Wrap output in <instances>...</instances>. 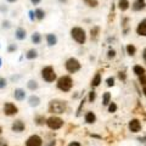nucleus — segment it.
<instances>
[{
  "label": "nucleus",
  "mask_w": 146,
  "mask_h": 146,
  "mask_svg": "<svg viewBox=\"0 0 146 146\" xmlns=\"http://www.w3.org/2000/svg\"><path fill=\"white\" fill-rule=\"evenodd\" d=\"M60 3H67V0H58Z\"/></svg>",
  "instance_id": "09e8293b"
},
{
  "label": "nucleus",
  "mask_w": 146,
  "mask_h": 146,
  "mask_svg": "<svg viewBox=\"0 0 146 146\" xmlns=\"http://www.w3.org/2000/svg\"><path fill=\"white\" fill-rule=\"evenodd\" d=\"M125 51L129 56H134V55L136 54V46L134 44H128L125 46Z\"/></svg>",
  "instance_id": "bb28decb"
},
{
  "label": "nucleus",
  "mask_w": 146,
  "mask_h": 146,
  "mask_svg": "<svg viewBox=\"0 0 146 146\" xmlns=\"http://www.w3.org/2000/svg\"><path fill=\"white\" fill-rule=\"evenodd\" d=\"M1 27L4 29H10L11 27H12V23L9 20H4L3 22H1Z\"/></svg>",
  "instance_id": "473e14b6"
},
{
  "label": "nucleus",
  "mask_w": 146,
  "mask_h": 146,
  "mask_svg": "<svg viewBox=\"0 0 146 146\" xmlns=\"http://www.w3.org/2000/svg\"><path fill=\"white\" fill-rule=\"evenodd\" d=\"M143 93H144V95L146 96V86H143Z\"/></svg>",
  "instance_id": "49530a36"
},
{
  "label": "nucleus",
  "mask_w": 146,
  "mask_h": 146,
  "mask_svg": "<svg viewBox=\"0 0 146 146\" xmlns=\"http://www.w3.org/2000/svg\"><path fill=\"white\" fill-rule=\"evenodd\" d=\"M38 51H36L35 49H29L28 51L26 52V58L27 60H29V61H33V60H35L36 57H38Z\"/></svg>",
  "instance_id": "412c9836"
},
{
  "label": "nucleus",
  "mask_w": 146,
  "mask_h": 146,
  "mask_svg": "<svg viewBox=\"0 0 146 146\" xmlns=\"http://www.w3.org/2000/svg\"><path fill=\"white\" fill-rule=\"evenodd\" d=\"M34 122H35V124H38V125H44L45 123H46V118L44 116H36L34 118Z\"/></svg>",
  "instance_id": "cd10ccee"
},
{
  "label": "nucleus",
  "mask_w": 146,
  "mask_h": 146,
  "mask_svg": "<svg viewBox=\"0 0 146 146\" xmlns=\"http://www.w3.org/2000/svg\"><path fill=\"white\" fill-rule=\"evenodd\" d=\"M117 110H118V106H117V104L116 102H110L108 104V106H107V111L110 112V113H115V112H117Z\"/></svg>",
  "instance_id": "c85d7f7f"
},
{
  "label": "nucleus",
  "mask_w": 146,
  "mask_h": 146,
  "mask_svg": "<svg viewBox=\"0 0 146 146\" xmlns=\"http://www.w3.org/2000/svg\"><path fill=\"white\" fill-rule=\"evenodd\" d=\"M4 113H5L6 116H15L18 113V108L15 104L5 102V105H4Z\"/></svg>",
  "instance_id": "0eeeda50"
},
{
  "label": "nucleus",
  "mask_w": 146,
  "mask_h": 146,
  "mask_svg": "<svg viewBox=\"0 0 146 146\" xmlns=\"http://www.w3.org/2000/svg\"><path fill=\"white\" fill-rule=\"evenodd\" d=\"M83 1H84L89 7H96V6L99 5V1H98V0H83Z\"/></svg>",
  "instance_id": "7c9ffc66"
},
{
  "label": "nucleus",
  "mask_w": 146,
  "mask_h": 146,
  "mask_svg": "<svg viewBox=\"0 0 146 146\" xmlns=\"http://www.w3.org/2000/svg\"><path fill=\"white\" fill-rule=\"evenodd\" d=\"M65 68H66V71H67L68 73L73 74V73H77L78 71H80L82 63L79 62L78 58H76V57H70V58H68V60L66 61V63H65Z\"/></svg>",
  "instance_id": "39448f33"
},
{
  "label": "nucleus",
  "mask_w": 146,
  "mask_h": 146,
  "mask_svg": "<svg viewBox=\"0 0 146 146\" xmlns=\"http://www.w3.org/2000/svg\"><path fill=\"white\" fill-rule=\"evenodd\" d=\"M1 131H3V129H1V127H0V134H1Z\"/></svg>",
  "instance_id": "3c124183"
},
{
  "label": "nucleus",
  "mask_w": 146,
  "mask_h": 146,
  "mask_svg": "<svg viewBox=\"0 0 146 146\" xmlns=\"http://www.w3.org/2000/svg\"><path fill=\"white\" fill-rule=\"evenodd\" d=\"M84 119H85V123H88V124H94L96 122V115L93 111H88L85 113Z\"/></svg>",
  "instance_id": "dca6fc26"
},
{
  "label": "nucleus",
  "mask_w": 146,
  "mask_h": 146,
  "mask_svg": "<svg viewBox=\"0 0 146 146\" xmlns=\"http://www.w3.org/2000/svg\"><path fill=\"white\" fill-rule=\"evenodd\" d=\"M6 1H7V3H10V4H13V3H16L17 0H6Z\"/></svg>",
  "instance_id": "a18cd8bd"
},
{
  "label": "nucleus",
  "mask_w": 146,
  "mask_h": 146,
  "mask_svg": "<svg viewBox=\"0 0 146 146\" xmlns=\"http://www.w3.org/2000/svg\"><path fill=\"white\" fill-rule=\"evenodd\" d=\"M100 83H101V74H100V72H98L94 76V78L91 79L90 85H91V88H98Z\"/></svg>",
  "instance_id": "6ab92c4d"
},
{
  "label": "nucleus",
  "mask_w": 146,
  "mask_h": 146,
  "mask_svg": "<svg viewBox=\"0 0 146 146\" xmlns=\"http://www.w3.org/2000/svg\"><path fill=\"white\" fill-rule=\"evenodd\" d=\"M118 78H119V80L122 82H124L127 79V74H125V72H118Z\"/></svg>",
  "instance_id": "4c0bfd02"
},
{
  "label": "nucleus",
  "mask_w": 146,
  "mask_h": 146,
  "mask_svg": "<svg viewBox=\"0 0 146 146\" xmlns=\"http://www.w3.org/2000/svg\"><path fill=\"white\" fill-rule=\"evenodd\" d=\"M42 78L46 82V83H52L57 79V74L55 72L52 66H45L42 68Z\"/></svg>",
  "instance_id": "20e7f679"
},
{
  "label": "nucleus",
  "mask_w": 146,
  "mask_h": 146,
  "mask_svg": "<svg viewBox=\"0 0 146 146\" xmlns=\"http://www.w3.org/2000/svg\"><path fill=\"white\" fill-rule=\"evenodd\" d=\"M58 39H57V35L54 34V33H48L46 34V43L49 46H55L57 44Z\"/></svg>",
  "instance_id": "2eb2a0df"
},
{
  "label": "nucleus",
  "mask_w": 146,
  "mask_h": 146,
  "mask_svg": "<svg viewBox=\"0 0 146 146\" xmlns=\"http://www.w3.org/2000/svg\"><path fill=\"white\" fill-rule=\"evenodd\" d=\"M143 58H144V61H145V63H146V48L143 50Z\"/></svg>",
  "instance_id": "37998d69"
},
{
  "label": "nucleus",
  "mask_w": 146,
  "mask_h": 146,
  "mask_svg": "<svg viewBox=\"0 0 146 146\" xmlns=\"http://www.w3.org/2000/svg\"><path fill=\"white\" fill-rule=\"evenodd\" d=\"M136 34L140 36H146V18L141 20L139 22V25L136 26Z\"/></svg>",
  "instance_id": "ddd939ff"
},
{
  "label": "nucleus",
  "mask_w": 146,
  "mask_h": 146,
  "mask_svg": "<svg viewBox=\"0 0 146 146\" xmlns=\"http://www.w3.org/2000/svg\"><path fill=\"white\" fill-rule=\"evenodd\" d=\"M117 6L122 12H124L130 7V3H129V0H118Z\"/></svg>",
  "instance_id": "f3484780"
},
{
  "label": "nucleus",
  "mask_w": 146,
  "mask_h": 146,
  "mask_svg": "<svg viewBox=\"0 0 146 146\" xmlns=\"http://www.w3.org/2000/svg\"><path fill=\"white\" fill-rule=\"evenodd\" d=\"M15 38L18 42H22L27 38V31L23 28V27H17L15 31Z\"/></svg>",
  "instance_id": "9b49d317"
},
{
  "label": "nucleus",
  "mask_w": 146,
  "mask_h": 146,
  "mask_svg": "<svg viewBox=\"0 0 146 146\" xmlns=\"http://www.w3.org/2000/svg\"><path fill=\"white\" fill-rule=\"evenodd\" d=\"M17 45L16 44H9V46H7V52H15L17 51Z\"/></svg>",
  "instance_id": "f704fd0d"
},
{
  "label": "nucleus",
  "mask_w": 146,
  "mask_h": 146,
  "mask_svg": "<svg viewBox=\"0 0 146 146\" xmlns=\"http://www.w3.org/2000/svg\"><path fill=\"white\" fill-rule=\"evenodd\" d=\"M95 100H96V91L90 90L89 94H88V101L89 102H94Z\"/></svg>",
  "instance_id": "c756f323"
},
{
  "label": "nucleus",
  "mask_w": 146,
  "mask_h": 146,
  "mask_svg": "<svg viewBox=\"0 0 146 146\" xmlns=\"http://www.w3.org/2000/svg\"><path fill=\"white\" fill-rule=\"evenodd\" d=\"M25 128H26V124L21 119L15 121L11 125V129H12V131H15V133H21V131L25 130Z\"/></svg>",
  "instance_id": "f8f14e48"
},
{
  "label": "nucleus",
  "mask_w": 146,
  "mask_h": 146,
  "mask_svg": "<svg viewBox=\"0 0 146 146\" xmlns=\"http://www.w3.org/2000/svg\"><path fill=\"white\" fill-rule=\"evenodd\" d=\"M71 36H72V39L74 40L77 44H79V45H83L86 42V33H85V31L82 28V27H78V26L72 27V28H71Z\"/></svg>",
  "instance_id": "f03ea898"
},
{
  "label": "nucleus",
  "mask_w": 146,
  "mask_h": 146,
  "mask_svg": "<svg viewBox=\"0 0 146 146\" xmlns=\"http://www.w3.org/2000/svg\"><path fill=\"white\" fill-rule=\"evenodd\" d=\"M55 144H56V143H55V140H52L51 143H50L49 145H46V146H55Z\"/></svg>",
  "instance_id": "c03bdc74"
},
{
  "label": "nucleus",
  "mask_w": 146,
  "mask_h": 146,
  "mask_svg": "<svg viewBox=\"0 0 146 146\" xmlns=\"http://www.w3.org/2000/svg\"><path fill=\"white\" fill-rule=\"evenodd\" d=\"M99 34H100V27H99V26H94L93 28L90 29V36H91V40H98Z\"/></svg>",
  "instance_id": "5701e85b"
},
{
  "label": "nucleus",
  "mask_w": 146,
  "mask_h": 146,
  "mask_svg": "<svg viewBox=\"0 0 146 146\" xmlns=\"http://www.w3.org/2000/svg\"><path fill=\"white\" fill-rule=\"evenodd\" d=\"M67 110V101L65 100H58L55 99L49 102V112L55 113V115H62Z\"/></svg>",
  "instance_id": "f257e3e1"
},
{
  "label": "nucleus",
  "mask_w": 146,
  "mask_h": 146,
  "mask_svg": "<svg viewBox=\"0 0 146 146\" xmlns=\"http://www.w3.org/2000/svg\"><path fill=\"white\" fill-rule=\"evenodd\" d=\"M116 55H117V52H116L115 49H112V48L108 49V51H107V58H108V60H112V58H115Z\"/></svg>",
  "instance_id": "2f4dec72"
},
{
  "label": "nucleus",
  "mask_w": 146,
  "mask_h": 146,
  "mask_svg": "<svg viewBox=\"0 0 146 146\" xmlns=\"http://www.w3.org/2000/svg\"><path fill=\"white\" fill-rule=\"evenodd\" d=\"M42 39H43V36H42V34H40L39 32H34V33L32 34V36H31V40H32V43H33L34 45H39L40 43H42Z\"/></svg>",
  "instance_id": "aec40b11"
},
{
  "label": "nucleus",
  "mask_w": 146,
  "mask_h": 146,
  "mask_svg": "<svg viewBox=\"0 0 146 146\" xmlns=\"http://www.w3.org/2000/svg\"><path fill=\"white\" fill-rule=\"evenodd\" d=\"M128 128H129V130L131 133H139L143 125H141V122L138 118H133V119H130L129 123H128Z\"/></svg>",
  "instance_id": "6e6552de"
},
{
  "label": "nucleus",
  "mask_w": 146,
  "mask_h": 146,
  "mask_svg": "<svg viewBox=\"0 0 146 146\" xmlns=\"http://www.w3.org/2000/svg\"><path fill=\"white\" fill-rule=\"evenodd\" d=\"M138 78H139V83L143 86H146V73L143 74V76H139Z\"/></svg>",
  "instance_id": "c9c22d12"
},
{
  "label": "nucleus",
  "mask_w": 146,
  "mask_h": 146,
  "mask_svg": "<svg viewBox=\"0 0 146 146\" xmlns=\"http://www.w3.org/2000/svg\"><path fill=\"white\" fill-rule=\"evenodd\" d=\"M138 140H139V141H143V143H144V140H146V136H144V138H139Z\"/></svg>",
  "instance_id": "de8ad7c7"
},
{
  "label": "nucleus",
  "mask_w": 146,
  "mask_h": 146,
  "mask_svg": "<svg viewBox=\"0 0 146 146\" xmlns=\"http://www.w3.org/2000/svg\"><path fill=\"white\" fill-rule=\"evenodd\" d=\"M0 11L1 12H7V7L4 5V4H1V5H0Z\"/></svg>",
  "instance_id": "79ce46f5"
},
{
  "label": "nucleus",
  "mask_w": 146,
  "mask_h": 146,
  "mask_svg": "<svg viewBox=\"0 0 146 146\" xmlns=\"http://www.w3.org/2000/svg\"><path fill=\"white\" fill-rule=\"evenodd\" d=\"M133 72H134V74L135 76H143V74H145L146 73V70H145V67H143L141 65H135L134 67H133Z\"/></svg>",
  "instance_id": "b1692460"
},
{
  "label": "nucleus",
  "mask_w": 146,
  "mask_h": 146,
  "mask_svg": "<svg viewBox=\"0 0 146 146\" xmlns=\"http://www.w3.org/2000/svg\"><path fill=\"white\" fill-rule=\"evenodd\" d=\"M1 65H3V60H1V57H0V67H1Z\"/></svg>",
  "instance_id": "8fccbe9b"
},
{
  "label": "nucleus",
  "mask_w": 146,
  "mask_h": 146,
  "mask_svg": "<svg viewBox=\"0 0 146 146\" xmlns=\"http://www.w3.org/2000/svg\"><path fill=\"white\" fill-rule=\"evenodd\" d=\"M43 145V139L39 135H31L26 141V146H42Z\"/></svg>",
  "instance_id": "1a4fd4ad"
},
{
  "label": "nucleus",
  "mask_w": 146,
  "mask_h": 146,
  "mask_svg": "<svg viewBox=\"0 0 146 146\" xmlns=\"http://www.w3.org/2000/svg\"><path fill=\"white\" fill-rule=\"evenodd\" d=\"M32 5H39L40 3H42V0H29Z\"/></svg>",
  "instance_id": "a19ab883"
},
{
  "label": "nucleus",
  "mask_w": 146,
  "mask_h": 146,
  "mask_svg": "<svg viewBox=\"0 0 146 146\" xmlns=\"http://www.w3.org/2000/svg\"><path fill=\"white\" fill-rule=\"evenodd\" d=\"M7 85V80L4 77H0V89H5Z\"/></svg>",
  "instance_id": "72a5a7b5"
},
{
  "label": "nucleus",
  "mask_w": 146,
  "mask_h": 146,
  "mask_svg": "<svg viewBox=\"0 0 146 146\" xmlns=\"http://www.w3.org/2000/svg\"><path fill=\"white\" fill-rule=\"evenodd\" d=\"M146 9V0H134V3L131 4V10L134 12L143 11Z\"/></svg>",
  "instance_id": "9d476101"
},
{
  "label": "nucleus",
  "mask_w": 146,
  "mask_h": 146,
  "mask_svg": "<svg viewBox=\"0 0 146 146\" xmlns=\"http://www.w3.org/2000/svg\"><path fill=\"white\" fill-rule=\"evenodd\" d=\"M106 84H107V86H110V88L115 85V77H108L106 79Z\"/></svg>",
  "instance_id": "e433bc0d"
},
{
  "label": "nucleus",
  "mask_w": 146,
  "mask_h": 146,
  "mask_svg": "<svg viewBox=\"0 0 146 146\" xmlns=\"http://www.w3.org/2000/svg\"><path fill=\"white\" fill-rule=\"evenodd\" d=\"M27 88H28L29 90H32V91H34V90H36L39 88V83L35 79H29L28 82H27Z\"/></svg>",
  "instance_id": "393cba45"
},
{
  "label": "nucleus",
  "mask_w": 146,
  "mask_h": 146,
  "mask_svg": "<svg viewBox=\"0 0 146 146\" xmlns=\"http://www.w3.org/2000/svg\"><path fill=\"white\" fill-rule=\"evenodd\" d=\"M13 98H15V100H17V101H23V100L26 99L25 89H22V88L15 89V91H13Z\"/></svg>",
  "instance_id": "4468645a"
},
{
  "label": "nucleus",
  "mask_w": 146,
  "mask_h": 146,
  "mask_svg": "<svg viewBox=\"0 0 146 146\" xmlns=\"http://www.w3.org/2000/svg\"><path fill=\"white\" fill-rule=\"evenodd\" d=\"M110 102H111V93L105 91L102 94V106H108Z\"/></svg>",
  "instance_id": "a878e982"
},
{
  "label": "nucleus",
  "mask_w": 146,
  "mask_h": 146,
  "mask_svg": "<svg viewBox=\"0 0 146 146\" xmlns=\"http://www.w3.org/2000/svg\"><path fill=\"white\" fill-rule=\"evenodd\" d=\"M68 146H82L80 143H78V141H71L70 144H68Z\"/></svg>",
  "instance_id": "ea45409f"
},
{
  "label": "nucleus",
  "mask_w": 146,
  "mask_h": 146,
  "mask_svg": "<svg viewBox=\"0 0 146 146\" xmlns=\"http://www.w3.org/2000/svg\"><path fill=\"white\" fill-rule=\"evenodd\" d=\"M45 124H46L51 130H58L63 127V119L60 117H57V116H51L46 119V123H45Z\"/></svg>",
  "instance_id": "423d86ee"
},
{
  "label": "nucleus",
  "mask_w": 146,
  "mask_h": 146,
  "mask_svg": "<svg viewBox=\"0 0 146 146\" xmlns=\"http://www.w3.org/2000/svg\"><path fill=\"white\" fill-rule=\"evenodd\" d=\"M28 104L31 107H36L40 105V98L38 95H31L28 98Z\"/></svg>",
  "instance_id": "a211bd4d"
},
{
  "label": "nucleus",
  "mask_w": 146,
  "mask_h": 146,
  "mask_svg": "<svg viewBox=\"0 0 146 146\" xmlns=\"http://www.w3.org/2000/svg\"><path fill=\"white\" fill-rule=\"evenodd\" d=\"M56 86L58 90L63 91V93H68L71 91V89L73 88V79L71 76H62L60 78L57 79V83H56Z\"/></svg>",
  "instance_id": "7ed1b4c3"
},
{
  "label": "nucleus",
  "mask_w": 146,
  "mask_h": 146,
  "mask_svg": "<svg viewBox=\"0 0 146 146\" xmlns=\"http://www.w3.org/2000/svg\"><path fill=\"white\" fill-rule=\"evenodd\" d=\"M28 15H29V20H31L32 22H33V21L35 20V16H34V11H33V10H31V11L28 12Z\"/></svg>",
  "instance_id": "58836bf2"
},
{
  "label": "nucleus",
  "mask_w": 146,
  "mask_h": 146,
  "mask_svg": "<svg viewBox=\"0 0 146 146\" xmlns=\"http://www.w3.org/2000/svg\"><path fill=\"white\" fill-rule=\"evenodd\" d=\"M34 16H35V20L43 21L45 18V11L43 10V9H40V7H36L34 10Z\"/></svg>",
  "instance_id": "4be33fe9"
}]
</instances>
